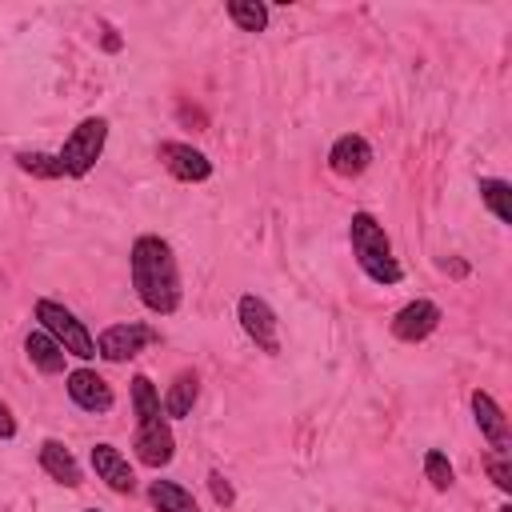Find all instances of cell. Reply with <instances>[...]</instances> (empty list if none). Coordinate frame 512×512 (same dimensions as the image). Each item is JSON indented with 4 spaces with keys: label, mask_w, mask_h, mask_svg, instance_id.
Here are the masks:
<instances>
[{
    "label": "cell",
    "mask_w": 512,
    "mask_h": 512,
    "mask_svg": "<svg viewBox=\"0 0 512 512\" xmlns=\"http://www.w3.org/2000/svg\"><path fill=\"white\" fill-rule=\"evenodd\" d=\"M128 264H132V288L140 304L156 316H172L180 308V264L172 244L156 232H144L132 240Z\"/></svg>",
    "instance_id": "obj_1"
},
{
    "label": "cell",
    "mask_w": 512,
    "mask_h": 512,
    "mask_svg": "<svg viewBox=\"0 0 512 512\" xmlns=\"http://www.w3.org/2000/svg\"><path fill=\"white\" fill-rule=\"evenodd\" d=\"M132 408H136V436H132V452L144 468H164L176 456V436L168 428V416L160 408V392L156 384L140 372L132 376Z\"/></svg>",
    "instance_id": "obj_2"
},
{
    "label": "cell",
    "mask_w": 512,
    "mask_h": 512,
    "mask_svg": "<svg viewBox=\"0 0 512 512\" xmlns=\"http://www.w3.org/2000/svg\"><path fill=\"white\" fill-rule=\"evenodd\" d=\"M348 240H352V256L360 264V272L372 284H400V264L392 256V240L384 232V224L372 212H352L348 220Z\"/></svg>",
    "instance_id": "obj_3"
},
{
    "label": "cell",
    "mask_w": 512,
    "mask_h": 512,
    "mask_svg": "<svg viewBox=\"0 0 512 512\" xmlns=\"http://www.w3.org/2000/svg\"><path fill=\"white\" fill-rule=\"evenodd\" d=\"M32 316L40 320V328L68 352V356H80V360H92L96 356V336L84 328V320H76V312H68L60 300H48L40 296Z\"/></svg>",
    "instance_id": "obj_4"
},
{
    "label": "cell",
    "mask_w": 512,
    "mask_h": 512,
    "mask_svg": "<svg viewBox=\"0 0 512 512\" xmlns=\"http://www.w3.org/2000/svg\"><path fill=\"white\" fill-rule=\"evenodd\" d=\"M104 140H108V120H104V116L80 120V124L68 132V140L60 144V152H56L64 176H88V172L96 168L100 152H104Z\"/></svg>",
    "instance_id": "obj_5"
},
{
    "label": "cell",
    "mask_w": 512,
    "mask_h": 512,
    "mask_svg": "<svg viewBox=\"0 0 512 512\" xmlns=\"http://www.w3.org/2000/svg\"><path fill=\"white\" fill-rule=\"evenodd\" d=\"M236 320H240L244 336H248L260 352H268V356H276V352H280L276 312H272V304H268V300H260L256 292H244V296L236 300Z\"/></svg>",
    "instance_id": "obj_6"
},
{
    "label": "cell",
    "mask_w": 512,
    "mask_h": 512,
    "mask_svg": "<svg viewBox=\"0 0 512 512\" xmlns=\"http://www.w3.org/2000/svg\"><path fill=\"white\" fill-rule=\"evenodd\" d=\"M152 340H156V332H152L148 324H136V320H128V324H108V328L96 336V356H104L108 364H124V360L140 356Z\"/></svg>",
    "instance_id": "obj_7"
},
{
    "label": "cell",
    "mask_w": 512,
    "mask_h": 512,
    "mask_svg": "<svg viewBox=\"0 0 512 512\" xmlns=\"http://www.w3.org/2000/svg\"><path fill=\"white\" fill-rule=\"evenodd\" d=\"M156 160H160L176 180H184V184H200V180L212 176V160H208L200 148L180 144V140H164V144L156 148Z\"/></svg>",
    "instance_id": "obj_8"
},
{
    "label": "cell",
    "mask_w": 512,
    "mask_h": 512,
    "mask_svg": "<svg viewBox=\"0 0 512 512\" xmlns=\"http://www.w3.org/2000/svg\"><path fill=\"white\" fill-rule=\"evenodd\" d=\"M440 320H444L440 304H432V300H412V304H404V308L392 316V336L404 340V344H420V340H428V336L440 328Z\"/></svg>",
    "instance_id": "obj_9"
},
{
    "label": "cell",
    "mask_w": 512,
    "mask_h": 512,
    "mask_svg": "<svg viewBox=\"0 0 512 512\" xmlns=\"http://www.w3.org/2000/svg\"><path fill=\"white\" fill-rule=\"evenodd\" d=\"M92 472H96V480H104L120 496H132L136 492V472H132L128 456L116 444H108V440L92 444Z\"/></svg>",
    "instance_id": "obj_10"
},
{
    "label": "cell",
    "mask_w": 512,
    "mask_h": 512,
    "mask_svg": "<svg viewBox=\"0 0 512 512\" xmlns=\"http://www.w3.org/2000/svg\"><path fill=\"white\" fill-rule=\"evenodd\" d=\"M68 396H72V404L84 408V412H108V408L116 404L112 384H108L100 372H92V368L68 372Z\"/></svg>",
    "instance_id": "obj_11"
},
{
    "label": "cell",
    "mask_w": 512,
    "mask_h": 512,
    "mask_svg": "<svg viewBox=\"0 0 512 512\" xmlns=\"http://www.w3.org/2000/svg\"><path fill=\"white\" fill-rule=\"evenodd\" d=\"M368 164H372V144H368L360 132H344V136L328 148V168H332L336 176H344V180L364 176Z\"/></svg>",
    "instance_id": "obj_12"
},
{
    "label": "cell",
    "mask_w": 512,
    "mask_h": 512,
    "mask_svg": "<svg viewBox=\"0 0 512 512\" xmlns=\"http://www.w3.org/2000/svg\"><path fill=\"white\" fill-rule=\"evenodd\" d=\"M472 416H476V428L484 432V440L492 444V452H508V420L484 388L472 392Z\"/></svg>",
    "instance_id": "obj_13"
},
{
    "label": "cell",
    "mask_w": 512,
    "mask_h": 512,
    "mask_svg": "<svg viewBox=\"0 0 512 512\" xmlns=\"http://www.w3.org/2000/svg\"><path fill=\"white\" fill-rule=\"evenodd\" d=\"M40 468H44L56 484H64V488H80V484H84V472H80L76 456H72L60 440H44V444H40Z\"/></svg>",
    "instance_id": "obj_14"
},
{
    "label": "cell",
    "mask_w": 512,
    "mask_h": 512,
    "mask_svg": "<svg viewBox=\"0 0 512 512\" xmlns=\"http://www.w3.org/2000/svg\"><path fill=\"white\" fill-rule=\"evenodd\" d=\"M24 352H28V360H32L36 372H44V376L64 372V356H68V352H64L44 328H32V332L24 336Z\"/></svg>",
    "instance_id": "obj_15"
},
{
    "label": "cell",
    "mask_w": 512,
    "mask_h": 512,
    "mask_svg": "<svg viewBox=\"0 0 512 512\" xmlns=\"http://www.w3.org/2000/svg\"><path fill=\"white\" fill-rule=\"evenodd\" d=\"M196 396H200V376H196V372H180V376L168 384V392H164L160 408H164V416H168V420H180V416H188V412H192Z\"/></svg>",
    "instance_id": "obj_16"
},
{
    "label": "cell",
    "mask_w": 512,
    "mask_h": 512,
    "mask_svg": "<svg viewBox=\"0 0 512 512\" xmlns=\"http://www.w3.org/2000/svg\"><path fill=\"white\" fill-rule=\"evenodd\" d=\"M148 500H152L156 512H200L196 496L176 480H152L148 484Z\"/></svg>",
    "instance_id": "obj_17"
},
{
    "label": "cell",
    "mask_w": 512,
    "mask_h": 512,
    "mask_svg": "<svg viewBox=\"0 0 512 512\" xmlns=\"http://www.w3.org/2000/svg\"><path fill=\"white\" fill-rule=\"evenodd\" d=\"M476 192H480V200L488 204V212H492L500 224H512V184H508V180H500V176H480Z\"/></svg>",
    "instance_id": "obj_18"
},
{
    "label": "cell",
    "mask_w": 512,
    "mask_h": 512,
    "mask_svg": "<svg viewBox=\"0 0 512 512\" xmlns=\"http://www.w3.org/2000/svg\"><path fill=\"white\" fill-rule=\"evenodd\" d=\"M224 12L236 20L240 32H264L268 28V8L256 4V0H228Z\"/></svg>",
    "instance_id": "obj_19"
},
{
    "label": "cell",
    "mask_w": 512,
    "mask_h": 512,
    "mask_svg": "<svg viewBox=\"0 0 512 512\" xmlns=\"http://www.w3.org/2000/svg\"><path fill=\"white\" fill-rule=\"evenodd\" d=\"M16 168L36 176V180H60L64 176V168L52 152H16Z\"/></svg>",
    "instance_id": "obj_20"
},
{
    "label": "cell",
    "mask_w": 512,
    "mask_h": 512,
    "mask_svg": "<svg viewBox=\"0 0 512 512\" xmlns=\"http://www.w3.org/2000/svg\"><path fill=\"white\" fill-rule=\"evenodd\" d=\"M424 476H428V484H432L436 492H448L452 480H456V472H452V464H448V456H444L440 448H428V452H424Z\"/></svg>",
    "instance_id": "obj_21"
},
{
    "label": "cell",
    "mask_w": 512,
    "mask_h": 512,
    "mask_svg": "<svg viewBox=\"0 0 512 512\" xmlns=\"http://www.w3.org/2000/svg\"><path fill=\"white\" fill-rule=\"evenodd\" d=\"M484 468H488V476H492V484H496L500 492H512V464H508V452H488V456H484Z\"/></svg>",
    "instance_id": "obj_22"
},
{
    "label": "cell",
    "mask_w": 512,
    "mask_h": 512,
    "mask_svg": "<svg viewBox=\"0 0 512 512\" xmlns=\"http://www.w3.org/2000/svg\"><path fill=\"white\" fill-rule=\"evenodd\" d=\"M208 488H212V500L220 504V508H232L236 504V492H232V484H228V476L224 472H208Z\"/></svg>",
    "instance_id": "obj_23"
},
{
    "label": "cell",
    "mask_w": 512,
    "mask_h": 512,
    "mask_svg": "<svg viewBox=\"0 0 512 512\" xmlns=\"http://www.w3.org/2000/svg\"><path fill=\"white\" fill-rule=\"evenodd\" d=\"M16 436V416L8 408V400H0V440H12Z\"/></svg>",
    "instance_id": "obj_24"
},
{
    "label": "cell",
    "mask_w": 512,
    "mask_h": 512,
    "mask_svg": "<svg viewBox=\"0 0 512 512\" xmlns=\"http://www.w3.org/2000/svg\"><path fill=\"white\" fill-rule=\"evenodd\" d=\"M440 264H444V272H452V276H464V272H468L464 260H440Z\"/></svg>",
    "instance_id": "obj_25"
},
{
    "label": "cell",
    "mask_w": 512,
    "mask_h": 512,
    "mask_svg": "<svg viewBox=\"0 0 512 512\" xmlns=\"http://www.w3.org/2000/svg\"><path fill=\"white\" fill-rule=\"evenodd\" d=\"M84 512H104V508H84Z\"/></svg>",
    "instance_id": "obj_26"
}]
</instances>
